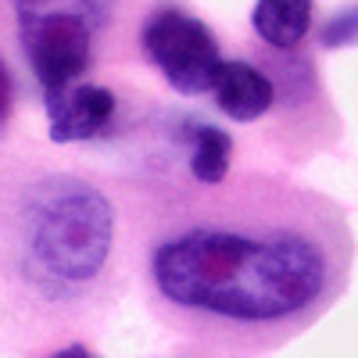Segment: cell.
<instances>
[{
	"label": "cell",
	"instance_id": "1",
	"mask_svg": "<svg viewBox=\"0 0 358 358\" xmlns=\"http://www.w3.org/2000/svg\"><path fill=\"white\" fill-rule=\"evenodd\" d=\"M348 233L315 201L258 197L172 226L151 255L158 297L204 330L290 334L337 297Z\"/></svg>",
	"mask_w": 358,
	"mask_h": 358
},
{
	"label": "cell",
	"instance_id": "2",
	"mask_svg": "<svg viewBox=\"0 0 358 358\" xmlns=\"http://www.w3.org/2000/svg\"><path fill=\"white\" fill-rule=\"evenodd\" d=\"M25 268L43 290L90 283L115 241L111 201L76 176H54L29 194L22 215Z\"/></svg>",
	"mask_w": 358,
	"mask_h": 358
},
{
	"label": "cell",
	"instance_id": "3",
	"mask_svg": "<svg viewBox=\"0 0 358 358\" xmlns=\"http://www.w3.org/2000/svg\"><path fill=\"white\" fill-rule=\"evenodd\" d=\"M15 8L25 57L50 108L94 62V36L108 22L111 0H15Z\"/></svg>",
	"mask_w": 358,
	"mask_h": 358
},
{
	"label": "cell",
	"instance_id": "4",
	"mask_svg": "<svg viewBox=\"0 0 358 358\" xmlns=\"http://www.w3.org/2000/svg\"><path fill=\"white\" fill-rule=\"evenodd\" d=\"M140 40H143L147 57L162 69L169 86H176L179 94L197 97L215 90V79L222 72V54H219L215 33L204 22L176 8H162L143 25Z\"/></svg>",
	"mask_w": 358,
	"mask_h": 358
},
{
	"label": "cell",
	"instance_id": "5",
	"mask_svg": "<svg viewBox=\"0 0 358 358\" xmlns=\"http://www.w3.org/2000/svg\"><path fill=\"white\" fill-rule=\"evenodd\" d=\"M50 115V140L54 143H76L94 140L108 129L115 115V94L94 83H76L69 94L47 108Z\"/></svg>",
	"mask_w": 358,
	"mask_h": 358
},
{
	"label": "cell",
	"instance_id": "6",
	"mask_svg": "<svg viewBox=\"0 0 358 358\" xmlns=\"http://www.w3.org/2000/svg\"><path fill=\"white\" fill-rule=\"evenodd\" d=\"M215 97L222 115L236 118V122H255L265 115L276 101V86L265 72H258L248 62H222V72L215 79Z\"/></svg>",
	"mask_w": 358,
	"mask_h": 358
},
{
	"label": "cell",
	"instance_id": "7",
	"mask_svg": "<svg viewBox=\"0 0 358 358\" xmlns=\"http://www.w3.org/2000/svg\"><path fill=\"white\" fill-rule=\"evenodd\" d=\"M251 25L268 47L290 50L312 29V0H258Z\"/></svg>",
	"mask_w": 358,
	"mask_h": 358
},
{
	"label": "cell",
	"instance_id": "8",
	"mask_svg": "<svg viewBox=\"0 0 358 358\" xmlns=\"http://www.w3.org/2000/svg\"><path fill=\"white\" fill-rule=\"evenodd\" d=\"M229 158H233V140L229 133L215 126H201L190 147V172L201 187H222L229 176Z\"/></svg>",
	"mask_w": 358,
	"mask_h": 358
},
{
	"label": "cell",
	"instance_id": "9",
	"mask_svg": "<svg viewBox=\"0 0 358 358\" xmlns=\"http://www.w3.org/2000/svg\"><path fill=\"white\" fill-rule=\"evenodd\" d=\"M358 40V4L348 11H337L330 22L322 25V43L326 47H344Z\"/></svg>",
	"mask_w": 358,
	"mask_h": 358
},
{
	"label": "cell",
	"instance_id": "10",
	"mask_svg": "<svg viewBox=\"0 0 358 358\" xmlns=\"http://www.w3.org/2000/svg\"><path fill=\"white\" fill-rule=\"evenodd\" d=\"M8 111H11V76H8L4 62H0V129L8 122Z\"/></svg>",
	"mask_w": 358,
	"mask_h": 358
}]
</instances>
